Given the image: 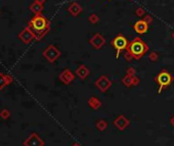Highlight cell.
Masks as SVG:
<instances>
[{
	"label": "cell",
	"mask_w": 174,
	"mask_h": 146,
	"mask_svg": "<svg viewBox=\"0 0 174 146\" xmlns=\"http://www.w3.org/2000/svg\"><path fill=\"white\" fill-rule=\"evenodd\" d=\"M48 21L41 14H36L34 18L29 22V27L32 29L33 32L35 33L36 39H40L46 32L48 28Z\"/></svg>",
	"instance_id": "obj_1"
},
{
	"label": "cell",
	"mask_w": 174,
	"mask_h": 146,
	"mask_svg": "<svg viewBox=\"0 0 174 146\" xmlns=\"http://www.w3.org/2000/svg\"><path fill=\"white\" fill-rule=\"evenodd\" d=\"M128 50L135 58H138L144 55V53L147 51V46L140 39H134L128 46Z\"/></svg>",
	"instance_id": "obj_2"
},
{
	"label": "cell",
	"mask_w": 174,
	"mask_h": 146,
	"mask_svg": "<svg viewBox=\"0 0 174 146\" xmlns=\"http://www.w3.org/2000/svg\"><path fill=\"white\" fill-rule=\"evenodd\" d=\"M34 38H36V35H35V33L33 32V30L29 27V26H28V27H26L24 30H23L22 32L19 34V39L21 40L23 43H25V44L30 43Z\"/></svg>",
	"instance_id": "obj_3"
},
{
	"label": "cell",
	"mask_w": 174,
	"mask_h": 146,
	"mask_svg": "<svg viewBox=\"0 0 174 146\" xmlns=\"http://www.w3.org/2000/svg\"><path fill=\"white\" fill-rule=\"evenodd\" d=\"M113 45H114V47L117 49V57H118L119 54H120V51L125 49V48L127 47L128 41H127V39L125 38V37L119 35V36H117L115 39H114Z\"/></svg>",
	"instance_id": "obj_4"
},
{
	"label": "cell",
	"mask_w": 174,
	"mask_h": 146,
	"mask_svg": "<svg viewBox=\"0 0 174 146\" xmlns=\"http://www.w3.org/2000/svg\"><path fill=\"white\" fill-rule=\"evenodd\" d=\"M156 81L158 82V84L160 85L159 91H161L163 89V87L168 86L171 83V76L167 73V71H161V73L158 75V77H157Z\"/></svg>",
	"instance_id": "obj_5"
},
{
	"label": "cell",
	"mask_w": 174,
	"mask_h": 146,
	"mask_svg": "<svg viewBox=\"0 0 174 146\" xmlns=\"http://www.w3.org/2000/svg\"><path fill=\"white\" fill-rule=\"evenodd\" d=\"M43 55L46 57V58L50 62H53L59 55V51L56 49L55 46H48L47 49L43 52Z\"/></svg>",
	"instance_id": "obj_6"
},
{
	"label": "cell",
	"mask_w": 174,
	"mask_h": 146,
	"mask_svg": "<svg viewBox=\"0 0 174 146\" xmlns=\"http://www.w3.org/2000/svg\"><path fill=\"white\" fill-rule=\"evenodd\" d=\"M43 141L36 135L35 133H33L29 138L25 140L24 145L25 146H43Z\"/></svg>",
	"instance_id": "obj_7"
},
{
	"label": "cell",
	"mask_w": 174,
	"mask_h": 146,
	"mask_svg": "<svg viewBox=\"0 0 174 146\" xmlns=\"http://www.w3.org/2000/svg\"><path fill=\"white\" fill-rule=\"evenodd\" d=\"M134 30L138 34H144L147 31V24L144 21H138L134 25Z\"/></svg>",
	"instance_id": "obj_8"
},
{
	"label": "cell",
	"mask_w": 174,
	"mask_h": 146,
	"mask_svg": "<svg viewBox=\"0 0 174 146\" xmlns=\"http://www.w3.org/2000/svg\"><path fill=\"white\" fill-rule=\"evenodd\" d=\"M30 9H31L32 12L36 13V14H39L42 11V9H43V7H42L41 4L37 3V2L35 1L34 3H32V4L30 5Z\"/></svg>",
	"instance_id": "obj_9"
},
{
	"label": "cell",
	"mask_w": 174,
	"mask_h": 146,
	"mask_svg": "<svg viewBox=\"0 0 174 146\" xmlns=\"http://www.w3.org/2000/svg\"><path fill=\"white\" fill-rule=\"evenodd\" d=\"M7 85L6 80H5V76L2 73H0V90H2L5 88V86Z\"/></svg>",
	"instance_id": "obj_10"
},
{
	"label": "cell",
	"mask_w": 174,
	"mask_h": 146,
	"mask_svg": "<svg viewBox=\"0 0 174 146\" xmlns=\"http://www.w3.org/2000/svg\"><path fill=\"white\" fill-rule=\"evenodd\" d=\"M0 116H1L2 119L6 120V119L9 118L10 113H9V111H8L7 109H3V110H1V113H0Z\"/></svg>",
	"instance_id": "obj_11"
},
{
	"label": "cell",
	"mask_w": 174,
	"mask_h": 146,
	"mask_svg": "<svg viewBox=\"0 0 174 146\" xmlns=\"http://www.w3.org/2000/svg\"><path fill=\"white\" fill-rule=\"evenodd\" d=\"M5 80H6L7 85H9V84H11V83L13 82V78L10 75H5Z\"/></svg>",
	"instance_id": "obj_12"
},
{
	"label": "cell",
	"mask_w": 174,
	"mask_h": 146,
	"mask_svg": "<svg viewBox=\"0 0 174 146\" xmlns=\"http://www.w3.org/2000/svg\"><path fill=\"white\" fill-rule=\"evenodd\" d=\"M35 1L37 2V3H39V4H41V5H42L45 1H46V0H35Z\"/></svg>",
	"instance_id": "obj_13"
}]
</instances>
